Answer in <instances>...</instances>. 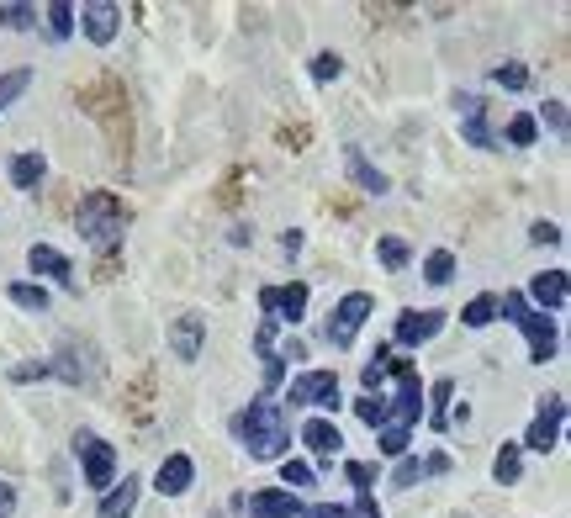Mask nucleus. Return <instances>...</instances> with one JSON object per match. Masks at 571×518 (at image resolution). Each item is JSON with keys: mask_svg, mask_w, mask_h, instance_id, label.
Listing matches in <instances>:
<instances>
[{"mask_svg": "<svg viewBox=\"0 0 571 518\" xmlns=\"http://www.w3.org/2000/svg\"><path fill=\"white\" fill-rule=\"evenodd\" d=\"M349 518H381L376 492H355V508H349Z\"/></svg>", "mask_w": 571, "mask_h": 518, "instance_id": "obj_41", "label": "nucleus"}, {"mask_svg": "<svg viewBox=\"0 0 571 518\" xmlns=\"http://www.w3.org/2000/svg\"><path fill=\"white\" fill-rule=\"evenodd\" d=\"M302 518H349V508H339V503H312V508H302Z\"/></svg>", "mask_w": 571, "mask_h": 518, "instance_id": "obj_44", "label": "nucleus"}, {"mask_svg": "<svg viewBox=\"0 0 571 518\" xmlns=\"http://www.w3.org/2000/svg\"><path fill=\"white\" fill-rule=\"evenodd\" d=\"M238 508H244L249 518H302V497L286 492V487H265V492L244 497Z\"/></svg>", "mask_w": 571, "mask_h": 518, "instance_id": "obj_14", "label": "nucleus"}, {"mask_svg": "<svg viewBox=\"0 0 571 518\" xmlns=\"http://www.w3.org/2000/svg\"><path fill=\"white\" fill-rule=\"evenodd\" d=\"M423 281H429V286H450L455 281V254L450 249H434L429 259H423Z\"/></svg>", "mask_w": 571, "mask_h": 518, "instance_id": "obj_27", "label": "nucleus"}, {"mask_svg": "<svg viewBox=\"0 0 571 518\" xmlns=\"http://www.w3.org/2000/svg\"><path fill=\"white\" fill-rule=\"evenodd\" d=\"M260 312H265L270 323H291V328H297V323H302V312H307V281L265 286V291H260Z\"/></svg>", "mask_w": 571, "mask_h": 518, "instance_id": "obj_10", "label": "nucleus"}, {"mask_svg": "<svg viewBox=\"0 0 571 518\" xmlns=\"http://www.w3.org/2000/svg\"><path fill=\"white\" fill-rule=\"evenodd\" d=\"M497 312H508V318L524 328V339H529V360H534V365L556 360L561 333H556V323H550L545 312H534V307H529V296H524V291H503V296H497Z\"/></svg>", "mask_w": 571, "mask_h": 518, "instance_id": "obj_3", "label": "nucleus"}, {"mask_svg": "<svg viewBox=\"0 0 571 518\" xmlns=\"http://www.w3.org/2000/svg\"><path fill=\"white\" fill-rule=\"evenodd\" d=\"M75 455H80V466H85V487H96V492L112 487V476H117V450H112V444H106L101 434L80 429V434H75Z\"/></svg>", "mask_w": 571, "mask_h": 518, "instance_id": "obj_5", "label": "nucleus"}, {"mask_svg": "<svg viewBox=\"0 0 571 518\" xmlns=\"http://www.w3.org/2000/svg\"><path fill=\"white\" fill-rule=\"evenodd\" d=\"M392 370H397V402H392V423H402V429H413V423L423 418V397H429V386L418 381V370L408 365V360H392Z\"/></svg>", "mask_w": 571, "mask_h": 518, "instance_id": "obj_9", "label": "nucleus"}, {"mask_svg": "<svg viewBox=\"0 0 571 518\" xmlns=\"http://www.w3.org/2000/svg\"><path fill=\"white\" fill-rule=\"evenodd\" d=\"M376 444H381V455L402 460V455H408V444H413V429H402V423H386V429H376Z\"/></svg>", "mask_w": 571, "mask_h": 518, "instance_id": "obj_28", "label": "nucleus"}, {"mask_svg": "<svg viewBox=\"0 0 571 518\" xmlns=\"http://www.w3.org/2000/svg\"><path fill=\"white\" fill-rule=\"evenodd\" d=\"M191 481H196V460L191 455H164V466L154 476V492L159 497H180V492H191Z\"/></svg>", "mask_w": 571, "mask_h": 518, "instance_id": "obj_17", "label": "nucleus"}, {"mask_svg": "<svg viewBox=\"0 0 571 518\" xmlns=\"http://www.w3.org/2000/svg\"><path fill=\"white\" fill-rule=\"evenodd\" d=\"M228 429L249 450V460H286L291 450V423L281 402H249L244 413H233Z\"/></svg>", "mask_w": 571, "mask_h": 518, "instance_id": "obj_1", "label": "nucleus"}, {"mask_svg": "<svg viewBox=\"0 0 571 518\" xmlns=\"http://www.w3.org/2000/svg\"><path fill=\"white\" fill-rule=\"evenodd\" d=\"M439 328H445V312L439 307H408V312H397V328H392V339L402 344V349H418V344H429V339H439Z\"/></svg>", "mask_w": 571, "mask_h": 518, "instance_id": "obj_11", "label": "nucleus"}, {"mask_svg": "<svg viewBox=\"0 0 571 518\" xmlns=\"http://www.w3.org/2000/svg\"><path fill=\"white\" fill-rule=\"evenodd\" d=\"M281 249H286V254H302V233H297V228H291V233L281 238Z\"/></svg>", "mask_w": 571, "mask_h": 518, "instance_id": "obj_48", "label": "nucleus"}, {"mask_svg": "<svg viewBox=\"0 0 571 518\" xmlns=\"http://www.w3.org/2000/svg\"><path fill=\"white\" fill-rule=\"evenodd\" d=\"M286 402L291 407H339V376L334 370H307L286 386Z\"/></svg>", "mask_w": 571, "mask_h": 518, "instance_id": "obj_8", "label": "nucleus"}, {"mask_svg": "<svg viewBox=\"0 0 571 518\" xmlns=\"http://www.w3.org/2000/svg\"><path fill=\"white\" fill-rule=\"evenodd\" d=\"M344 476L355 481V492H371V487H376V471L365 466V460H349V466H344Z\"/></svg>", "mask_w": 571, "mask_h": 518, "instance_id": "obj_40", "label": "nucleus"}, {"mask_svg": "<svg viewBox=\"0 0 571 518\" xmlns=\"http://www.w3.org/2000/svg\"><path fill=\"white\" fill-rule=\"evenodd\" d=\"M460 323L466 328H487V323H497V296L487 291V296H471L466 307H460Z\"/></svg>", "mask_w": 571, "mask_h": 518, "instance_id": "obj_26", "label": "nucleus"}, {"mask_svg": "<svg viewBox=\"0 0 571 518\" xmlns=\"http://www.w3.org/2000/svg\"><path fill=\"white\" fill-rule=\"evenodd\" d=\"M11 302L27 307V312H48V291L32 286V281H16V286H11Z\"/></svg>", "mask_w": 571, "mask_h": 518, "instance_id": "obj_29", "label": "nucleus"}, {"mask_svg": "<svg viewBox=\"0 0 571 518\" xmlns=\"http://www.w3.org/2000/svg\"><path fill=\"white\" fill-rule=\"evenodd\" d=\"M492 85H503V90H524V85H529V69H524V64H497V69H492Z\"/></svg>", "mask_w": 571, "mask_h": 518, "instance_id": "obj_39", "label": "nucleus"}, {"mask_svg": "<svg viewBox=\"0 0 571 518\" xmlns=\"http://www.w3.org/2000/svg\"><path fill=\"white\" fill-rule=\"evenodd\" d=\"M423 476H429V471H423V460L402 455V460H397V471H392V487H418Z\"/></svg>", "mask_w": 571, "mask_h": 518, "instance_id": "obj_38", "label": "nucleus"}, {"mask_svg": "<svg viewBox=\"0 0 571 518\" xmlns=\"http://www.w3.org/2000/svg\"><path fill=\"white\" fill-rule=\"evenodd\" d=\"M281 481H286V492H302V487H312V466L307 460H281Z\"/></svg>", "mask_w": 571, "mask_h": 518, "instance_id": "obj_36", "label": "nucleus"}, {"mask_svg": "<svg viewBox=\"0 0 571 518\" xmlns=\"http://www.w3.org/2000/svg\"><path fill=\"white\" fill-rule=\"evenodd\" d=\"M392 376V355H386V349H376L371 355V365L360 370V381H365V392H381V381Z\"/></svg>", "mask_w": 571, "mask_h": 518, "instance_id": "obj_33", "label": "nucleus"}, {"mask_svg": "<svg viewBox=\"0 0 571 518\" xmlns=\"http://www.w3.org/2000/svg\"><path fill=\"white\" fill-rule=\"evenodd\" d=\"M429 397H434V407H429V413H423V418H429L434 429L445 434V429H450V407H445V402L455 397V381H450V376H439V381L429 386Z\"/></svg>", "mask_w": 571, "mask_h": 518, "instance_id": "obj_24", "label": "nucleus"}, {"mask_svg": "<svg viewBox=\"0 0 571 518\" xmlns=\"http://www.w3.org/2000/svg\"><path fill=\"white\" fill-rule=\"evenodd\" d=\"M545 122L556 127V133H566V101H545Z\"/></svg>", "mask_w": 571, "mask_h": 518, "instance_id": "obj_45", "label": "nucleus"}, {"mask_svg": "<svg viewBox=\"0 0 571 518\" xmlns=\"http://www.w3.org/2000/svg\"><path fill=\"white\" fill-rule=\"evenodd\" d=\"M43 365H48V376H64L69 386H96V381H101L96 349L75 344V339H64V344H59V360H43Z\"/></svg>", "mask_w": 571, "mask_h": 518, "instance_id": "obj_6", "label": "nucleus"}, {"mask_svg": "<svg viewBox=\"0 0 571 518\" xmlns=\"http://www.w3.org/2000/svg\"><path fill=\"white\" fill-rule=\"evenodd\" d=\"M534 138H540V122H534L529 111H519V117L508 122V143H513V148H529Z\"/></svg>", "mask_w": 571, "mask_h": 518, "instance_id": "obj_35", "label": "nucleus"}, {"mask_svg": "<svg viewBox=\"0 0 571 518\" xmlns=\"http://www.w3.org/2000/svg\"><path fill=\"white\" fill-rule=\"evenodd\" d=\"M127 222H133V212H127V201L117 191H90L80 201V212H75V228L90 249H112L122 244V233H127Z\"/></svg>", "mask_w": 571, "mask_h": 518, "instance_id": "obj_2", "label": "nucleus"}, {"mask_svg": "<svg viewBox=\"0 0 571 518\" xmlns=\"http://www.w3.org/2000/svg\"><path fill=\"white\" fill-rule=\"evenodd\" d=\"M423 471H429V476H445V471H450V455H429V460H423Z\"/></svg>", "mask_w": 571, "mask_h": 518, "instance_id": "obj_47", "label": "nucleus"}, {"mask_svg": "<svg viewBox=\"0 0 571 518\" xmlns=\"http://www.w3.org/2000/svg\"><path fill=\"white\" fill-rule=\"evenodd\" d=\"M0 27H11V32H27V27H38V6H0Z\"/></svg>", "mask_w": 571, "mask_h": 518, "instance_id": "obj_31", "label": "nucleus"}, {"mask_svg": "<svg viewBox=\"0 0 571 518\" xmlns=\"http://www.w3.org/2000/svg\"><path fill=\"white\" fill-rule=\"evenodd\" d=\"M355 413H360V423H371V429H386V423H392V402H386L381 392H360Z\"/></svg>", "mask_w": 571, "mask_h": 518, "instance_id": "obj_25", "label": "nucleus"}, {"mask_svg": "<svg viewBox=\"0 0 571 518\" xmlns=\"http://www.w3.org/2000/svg\"><path fill=\"white\" fill-rule=\"evenodd\" d=\"M529 296H534V312H561L566 307V270H540L529 281Z\"/></svg>", "mask_w": 571, "mask_h": 518, "instance_id": "obj_18", "label": "nucleus"}, {"mask_svg": "<svg viewBox=\"0 0 571 518\" xmlns=\"http://www.w3.org/2000/svg\"><path fill=\"white\" fill-rule=\"evenodd\" d=\"M27 265H32V275H53V281H59L64 291H80L75 265H69V259L53 249V244H32V249H27Z\"/></svg>", "mask_w": 571, "mask_h": 518, "instance_id": "obj_16", "label": "nucleus"}, {"mask_svg": "<svg viewBox=\"0 0 571 518\" xmlns=\"http://www.w3.org/2000/svg\"><path fill=\"white\" fill-rule=\"evenodd\" d=\"M32 85V69H11V74H0V111H6L22 90Z\"/></svg>", "mask_w": 571, "mask_h": 518, "instance_id": "obj_34", "label": "nucleus"}, {"mask_svg": "<svg viewBox=\"0 0 571 518\" xmlns=\"http://www.w3.org/2000/svg\"><path fill=\"white\" fill-rule=\"evenodd\" d=\"M11 508H16V492H11V481H6V476H0V518H6Z\"/></svg>", "mask_w": 571, "mask_h": 518, "instance_id": "obj_46", "label": "nucleus"}, {"mask_svg": "<svg viewBox=\"0 0 571 518\" xmlns=\"http://www.w3.org/2000/svg\"><path fill=\"white\" fill-rule=\"evenodd\" d=\"M302 444H307L318 460H334V455L344 450V434H339L328 418H307V423H302Z\"/></svg>", "mask_w": 571, "mask_h": 518, "instance_id": "obj_19", "label": "nucleus"}, {"mask_svg": "<svg viewBox=\"0 0 571 518\" xmlns=\"http://www.w3.org/2000/svg\"><path fill=\"white\" fill-rule=\"evenodd\" d=\"M80 22H85L90 43L106 48V43H117V32H122V6H112V0H85V6H80Z\"/></svg>", "mask_w": 571, "mask_h": 518, "instance_id": "obj_13", "label": "nucleus"}, {"mask_svg": "<svg viewBox=\"0 0 571 518\" xmlns=\"http://www.w3.org/2000/svg\"><path fill=\"white\" fill-rule=\"evenodd\" d=\"M376 254H381V265H386V270H402V265L413 259V249L402 244V238H381V244H376Z\"/></svg>", "mask_w": 571, "mask_h": 518, "instance_id": "obj_37", "label": "nucleus"}, {"mask_svg": "<svg viewBox=\"0 0 571 518\" xmlns=\"http://www.w3.org/2000/svg\"><path fill=\"white\" fill-rule=\"evenodd\" d=\"M138 487H143L138 476H122V487H106L96 518H133V508H138Z\"/></svg>", "mask_w": 571, "mask_h": 518, "instance_id": "obj_20", "label": "nucleus"}, {"mask_svg": "<svg viewBox=\"0 0 571 518\" xmlns=\"http://www.w3.org/2000/svg\"><path fill=\"white\" fill-rule=\"evenodd\" d=\"M371 312H376V302H371V296H365V291H349L344 302H339L334 312H328L323 339L334 344V349H349V344H355V333L365 328V318H371Z\"/></svg>", "mask_w": 571, "mask_h": 518, "instance_id": "obj_4", "label": "nucleus"}, {"mask_svg": "<svg viewBox=\"0 0 571 518\" xmlns=\"http://www.w3.org/2000/svg\"><path fill=\"white\" fill-rule=\"evenodd\" d=\"M455 111H460V138H466L471 148H497V133L487 127V101L482 96H455Z\"/></svg>", "mask_w": 571, "mask_h": 518, "instance_id": "obj_12", "label": "nucleus"}, {"mask_svg": "<svg viewBox=\"0 0 571 518\" xmlns=\"http://www.w3.org/2000/svg\"><path fill=\"white\" fill-rule=\"evenodd\" d=\"M344 164H349V180H355L360 191H371V196H381V191H386V175H381L365 154H360V148H344Z\"/></svg>", "mask_w": 571, "mask_h": 518, "instance_id": "obj_21", "label": "nucleus"}, {"mask_svg": "<svg viewBox=\"0 0 571 518\" xmlns=\"http://www.w3.org/2000/svg\"><path fill=\"white\" fill-rule=\"evenodd\" d=\"M254 349H260V355H265V360L275 355V323H270V318H265L260 328H254Z\"/></svg>", "mask_w": 571, "mask_h": 518, "instance_id": "obj_42", "label": "nucleus"}, {"mask_svg": "<svg viewBox=\"0 0 571 518\" xmlns=\"http://www.w3.org/2000/svg\"><path fill=\"white\" fill-rule=\"evenodd\" d=\"M43 16H48V32H53V37H69V32H75V6H69V0H53Z\"/></svg>", "mask_w": 571, "mask_h": 518, "instance_id": "obj_32", "label": "nucleus"}, {"mask_svg": "<svg viewBox=\"0 0 571 518\" xmlns=\"http://www.w3.org/2000/svg\"><path fill=\"white\" fill-rule=\"evenodd\" d=\"M492 476H497V487H513V481L524 476V450H519V444H503V450H497Z\"/></svg>", "mask_w": 571, "mask_h": 518, "instance_id": "obj_23", "label": "nucleus"}, {"mask_svg": "<svg viewBox=\"0 0 571 518\" xmlns=\"http://www.w3.org/2000/svg\"><path fill=\"white\" fill-rule=\"evenodd\" d=\"M561 423H566V397L556 392V397H545V407L534 413V423H529V434L519 439V450H556L561 444Z\"/></svg>", "mask_w": 571, "mask_h": 518, "instance_id": "obj_7", "label": "nucleus"}, {"mask_svg": "<svg viewBox=\"0 0 571 518\" xmlns=\"http://www.w3.org/2000/svg\"><path fill=\"white\" fill-rule=\"evenodd\" d=\"M201 344H207V318H196V312H186V318L170 323V349L175 360H201Z\"/></svg>", "mask_w": 571, "mask_h": 518, "instance_id": "obj_15", "label": "nucleus"}, {"mask_svg": "<svg viewBox=\"0 0 571 518\" xmlns=\"http://www.w3.org/2000/svg\"><path fill=\"white\" fill-rule=\"evenodd\" d=\"M43 175H48V159L43 154H16L11 159V185H16V191H38Z\"/></svg>", "mask_w": 571, "mask_h": 518, "instance_id": "obj_22", "label": "nucleus"}, {"mask_svg": "<svg viewBox=\"0 0 571 518\" xmlns=\"http://www.w3.org/2000/svg\"><path fill=\"white\" fill-rule=\"evenodd\" d=\"M529 238H534V244H561V228H556V222H534V228H529Z\"/></svg>", "mask_w": 571, "mask_h": 518, "instance_id": "obj_43", "label": "nucleus"}, {"mask_svg": "<svg viewBox=\"0 0 571 518\" xmlns=\"http://www.w3.org/2000/svg\"><path fill=\"white\" fill-rule=\"evenodd\" d=\"M212 518H223V513H212Z\"/></svg>", "mask_w": 571, "mask_h": 518, "instance_id": "obj_49", "label": "nucleus"}, {"mask_svg": "<svg viewBox=\"0 0 571 518\" xmlns=\"http://www.w3.org/2000/svg\"><path fill=\"white\" fill-rule=\"evenodd\" d=\"M339 74H344V59H339L334 48L312 53V80H318V85H328V80H339Z\"/></svg>", "mask_w": 571, "mask_h": 518, "instance_id": "obj_30", "label": "nucleus"}]
</instances>
